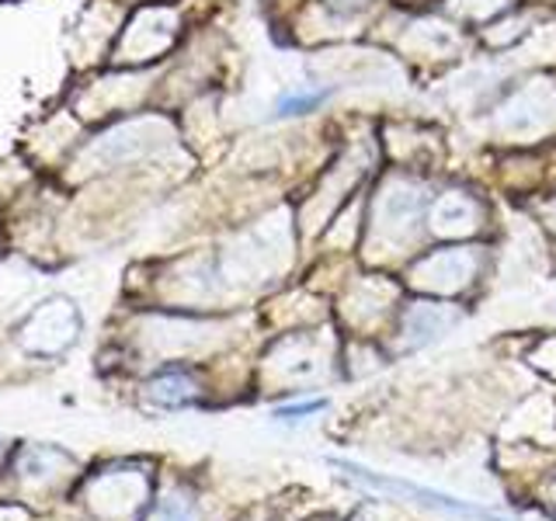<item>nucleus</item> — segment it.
I'll return each instance as SVG.
<instances>
[{"label": "nucleus", "mask_w": 556, "mask_h": 521, "mask_svg": "<svg viewBox=\"0 0 556 521\" xmlns=\"http://www.w3.org/2000/svg\"><path fill=\"white\" fill-rule=\"evenodd\" d=\"M425 216V195L407 181H393L387 191H379L372 205V233L376 240L404 243L414 226Z\"/></svg>", "instance_id": "nucleus-1"}, {"label": "nucleus", "mask_w": 556, "mask_h": 521, "mask_svg": "<svg viewBox=\"0 0 556 521\" xmlns=\"http://www.w3.org/2000/svg\"><path fill=\"white\" fill-rule=\"evenodd\" d=\"M477 268H480V254L473 247H445L417 260L410 278H414V285H421L428 292L452 295L473 282Z\"/></svg>", "instance_id": "nucleus-2"}, {"label": "nucleus", "mask_w": 556, "mask_h": 521, "mask_svg": "<svg viewBox=\"0 0 556 521\" xmlns=\"http://www.w3.org/2000/svg\"><path fill=\"white\" fill-rule=\"evenodd\" d=\"M428 223L439 237H469L480 223V208L473 199L459 195V191H448V195L431 202Z\"/></svg>", "instance_id": "nucleus-3"}, {"label": "nucleus", "mask_w": 556, "mask_h": 521, "mask_svg": "<svg viewBox=\"0 0 556 521\" xmlns=\"http://www.w3.org/2000/svg\"><path fill=\"white\" fill-rule=\"evenodd\" d=\"M456 320H459V313L448 309L445 303H414L404 313V341L410 347L431 344V341H439Z\"/></svg>", "instance_id": "nucleus-4"}, {"label": "nucleus", "mask_w": 556, "mask_h": 521, "mask_svg": "<svg viewBox=\"0 0 556 521\" xmlns=\"http://www.w3.org/2000/svg\"><path fill=\"white\" fill-rule=\"evenodd\" d=\"M271 365L289 382H309V379H320V372H324L320 352H317V344H313L309 338H289V341H282V344L275 347Z\"/></svg>", "instance_id": "nucleus-5"}, {"label": "nucleus", "mask_w": 556, "mask_h": 521, "mask_svg": "<svg viewBox=\"0 0 556 521\" xmlns=\"http://www.w3.org/2000/svg\"><path fill=\"white\" fill-rule=\"evenodd\" d=\"M344 473H352V476H358L362 483H372V486H382V491H393V494H407V497H414L417 504H439V508H445V511H459V514H480V518H486V521H494L486 511H477V508H469V504H463V500H448V497H442V494H434V491H421V486H410V483H404V480H387V476H376V473H365V469H358V466H352V462H338Z\"/></svg>", "instance_id": "nucleus-6"}, {"label": "nucleus", "mask_w": 556, "mask_h": 521, "mask_svg": "<svg viewBox=\"0 0 556 521\" xmlns=\"http://www.w3.org/2000/svg\"><path fill=\"white\" fill-rule=\"evenodd\" d=\"M195 382H191L185 372L170 369V372H161L153 382H150V399H156V404L164 407H185L195 399Z\"/></svg>", "instance_id": "nucleus-7"}, {"label": "nucleus", "mask_w": 556, "mask_h": 521, "mask_svg": "<svg viewBox=\"0 0 556 521\" xmlns=\"http://www.w3.org/2000/svg\"><path fill=\"white\" fill-rule=\"evenodd\" d=\"M327 101V91H306V94H289L278 101V115H309Z\"/></svg>", "instance_id": "nucleus-8"}, {"label": "nucleus", "mask_w": 556, "mask_h": 521, "mask_svg": "<svg viewBox=\"0 0 556 521\" xmlns=\"http://www.w3.org/2000/svg\"><path fill=\"white\" fill-rule=\"evenodd\" d=\"M150 521H195V511H191L188 500L170 497V500L161 504V508H156V514Z\"/></svg>", "instance_id": "nucleus-9"}, {"label": "nucleus", "mask_w": 556, "mask_h": 521, "mask_svg": "<svg viewBox=\"0 0 556 521\" xmlns=\"http://www.w3.org/2000/svg\"><path fill=\"white\" fill-rule=\"evenodd\" d=\"M324 410V399H313V404H300V407H282L278 417H303V414H317Z\"/></svg>", "instance_id": "nucleus-10"}]
</instances>
